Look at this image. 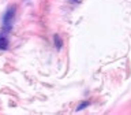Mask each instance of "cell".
Returning <instances> with one entry per match:
<instances>
[{
	"mask_svg": "<svg viewBox=\"0 0 131 115\" xmlns=\"http://www.w3.org/2000/svg\"><path fill=\"white\" fill-rule=\"evenodd\" d=\"M53 39H55V45H56V48L60 49V48H61V39H60V36H59V34H55V37H53Z\"/></svg>",
	"mask_w": 131,
	"mask_h": 115,
	"instance_id": "obj_3",
	"label": "cell"
},
{
	"mask_svg": "<svg viewBox=\"0 0 131 115\" xmlns=\"http://www.w3.org/2000/svg\"><path fill=\"white\" fill-rule=\"evenodd\" d=\"M7 48H8V39L6 36H0V49L4 51Z\"/></svg>",
	"mask_w": 131,
	"mask_h": 115,
	"instance_id": "obj_2",
	"label": "cell"
},
{
	"mask_svg": "<svg viewBox=\"0 0 131 115\" xmlns=\"http://www.w3.org/2000/svg\"><path fill=\"white\" fill-rule=\"evenodd\" d=\"M89 104H90L89 101H83V103H81V104H79V106L77 107V111H81V110H83L85 107H88Z\"/></svg>",
	"mask_w": 131,
	"mask_h": 115,
	"instance_id": "obj_4",
	"label": "cell"
},
{
	"mask_svg": "<svg viewBox=\"0 0 131 115\" xmlns=\"http://www.w3.org/2000/svg\"><path fill=\"white\" fill-rule=\"evenodd\" d=\"M14 16H15V7L12 6L7 10V12L4 14V18H3V25H4V29H6V30H10L11 29Z\"/></svg>",
	"mask_w": 131,
	"mask_h": 115,
	"instance_id": "obj_1",
	"label": "cell"
}]
</instances>
